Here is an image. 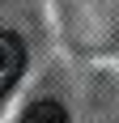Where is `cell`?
Segmentation results:
<instances>
[{
	"label": "cell",
	"mask_w": 119,
	"mask_h": 123,
	"mask_svg": "<svg viewBox=\"0 0 119 123\" xmlns=\"http://www.w3.org/2000/svg\"><path fill=\"white\" fill-rule=\"evenodd\" d=\"M21 68H26V43L13 30H0V102L21 81Z\"/></svg>",
	"instance_id": "cell-1"
},
{
	"label": "cell",
	"mask_w": 119,
	"mask_h": 123,
	"mask_svg": "<svg viewBox=\"0 0 119 123\" xmlns=\"http://www.w3.org/2000/svg\"><path fill=\"white\" fill-rule=\"evenodd\" d=\"M21 123H72V119H68V111H64L60 102H34Z\"/></svg>",
	"instance_id": "cell-2"
}]
</instances>
